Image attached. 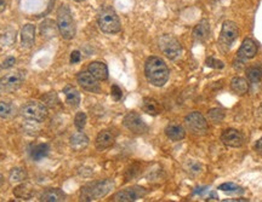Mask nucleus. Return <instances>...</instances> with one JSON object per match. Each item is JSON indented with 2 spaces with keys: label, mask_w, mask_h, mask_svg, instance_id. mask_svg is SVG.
<instances>
[{
  "label": "nucleus",
  "mask_w": 262,
  "mask_h": 202,
  "mask_svg": "<svg viewBox=\"0 0 262 202\" xmlns=\"http://www.w3.org/2000/svg\"><path fill=\"white\" fill-rule=\"evenodd\" d=\"M145 75L150 84L157 87H163L168 82L170 70L160 57L151 56L146 61Z\"/></svg>",
  "instance_id": "1"
},
{
  "label": "nucleus",
  "mask_w": 262,
  "mask_h": 202,
  "mask_svg": "<svg viewBox=\"0 0 262 202\" xmlns=\"http://www.w3.org/2000/svg\"><path fill=\"white\" fill-rule=\"evenodd\" d=\"M115 183L113 179H102L98 182H92L87 185L83 186L80 191V200L82 201H95L110 193L114 189Z\"/></svg>",
  "instance_id": "2"
},
{
  "label": "nucleus",
  "mask_w": 262,
  "mask_h": 202,
  "mask_svg": "<svg viewBox=\"0 0 262 202\" xmlns=\"http://www.w3.org/2000/svg\"><path fill=\"white\" fill-rule=\"evenodd\" d=\"M57 27L66 40H72L77 34V27L68 5L62 4L57 10Z\"/></svg>",
  "instance_id": "3"
},
{
  "label": "nucleus",
  "mask_w": 262,
  "mask_h": 202,
  "mask_svg": "<svg viewBox=\"0 0 262 202\" xmlns=\"http://www.w3.org/2000/svg\"><path fill=\"white\" fill-rule=\"evenodd\" d=\"M97 22L100 29L102 30L103 33H106V34H117V33H119L120 29H122L120 20L113 7H103V9L98 12Z\"/></svg>",
  "instance_id": "4"
},
{
  "label": "nucleus",
  "mask_w": 262,
  "mask_h": 202,
  "mask_svg": "<svg viewBox=\"0 0 262 202\" xmlns=\"http://www.w3.org/2000/svg\"><path fill=\"white\" fill-rule=\"evenodd\" d=\"M26 79L24 70H15L0 78V92L1 93H12L19 90L23 85Z\"/></svg>",
  "instance_id": "5"
},
{
  "label": "nucleus",
  "mask_w": 262,
  "mask_h": 202,
  "mask_svg": "<svg viewBox=\"0 0 262 202\" xmlns=\"http://www.w3.org/2000/svg\"><path fill=\"white\" fill-rule=\"evenodd\" d=\"M21 115L23 116L26 120L42 122L47 116V107L42 102L31 101V102L22 105Z\"/></svg>",
  "instance_id": "6"
},
{
  "label": "nucleus",
  "mask_w": 262,
  "mask_h": 202,
  "mask_svg": "<svg viewBox=\"0 0 262 202\" xmlns=\"http://www.w3.org/2000/svg\"><path fill=\"white\" fill-rule=\"evenodd\" d=\"M158 46H159L160 51H162L169 60H176V58L180 57L181 52H182V47H181L180 41L170 34L162 35V37L158 39Z\"/></svg>",
  "instance_id": "7"
},
{
  "label": "nucleus",
  "mask_w": 262,
  "mask_h": 202,
  "mask_svg": "<svg viewBox=\"0 0 262 202\" xmlns=\"http://www.w3.org/2000/svg\"><path fill=\"white\" fill-rule=\"evenodd\" d=\"M239 35V28L233 21H225L221 29L220 38H218V46L222 51L231 49L232 44L237 40Z\"/></svg>",
  "instance_id": "8"
},
{
  "label": "nucleus",
  "mask_w": 262,
  "mask_h": 202,
  "mask_svg": "<svg viewBox=\"0 0 262 202\" xmlns=\"http://www.w3.org/2000/svg\"><path fill=\"white\" fill-rule=\"evenodd\" d=\"M185 122L188 131H191V132L195 133V135L203 136L205 135L209 130L208 121H206L205 118L198 112H193L186 116Z\"/></svg>",
  "instance_id": "9"
},
{
  "label": "nucleus",
  "mask_w": 262,
  "mask_h": 202,
  "mask_svg": "<svg viewBox=\"0 0 262 202\" xmlns=\"http://www.w3.org/2000/svg\"><path fill=\"white\" fill-rule=\"evenodd\" d=\"M123 125L135 135H143L148 131L147 123L142 120V118L137 113L133 112L125 115L124 120H123Z\"/></svg>",
  "instance_id": "10"
},
{
  "label": "nucleus",
  "mask_w": 262,
  "mask_h": 202,
  "mask_svg": "<svg viewBox=\"0 0 262 202\" xmlns=\"http://www.w3.org/2000/svg\"><path fill=\"white\" fill-rule=\"evenodd\" d=\"M146 189L142 186H132L127 188L124 190H120L113 196V200L118 202H133L142 199L146 195Z\"/></svg>",
  "instance_id": "11"
},
{
  "label": "nucleus",
  "mask_w": 262,
  "mask_h": 202,
  "mask_svg": "<svg viewBox=\"0 0 262 202\" xmlns=\"http://www.w3.org/2000/svg\"><path fill=\"white\" fill-rule=\"evenodd\" d=\"M77 81L85 91H89L92 93H100L101 86L100 82L91 73L89 72H80L77 75Z\"/></svg>",
  "instance_id": "12"
},
{
  "label": "nucleus",
  "mask_w": 262,
  "mask_h": 202,
  "mask_svg": "<svg viewBox=\"0 0 262 202\" xmlns=\"http://www.w3.org/2000/svg\"><path fill=\"white\" fill-rule=\"evenodd\" d=\"M221 141H222L223 144L231 146V148H239V146L243 145L244 137L238 130L227 128L221 135Z\"/></svg>",
  "instance_id": "13"
},
{
  "label": "nucleus",
  "mask_w": 262,
  "mask_h": 202,
  "mask_svg": "<svg viewBox=\"0 0 262 202\" xmlns=\"http://www.w3.org/2000/svg\"><path fill=\"white\" fill-rule=\"evenodd\" d=\"M258 45L250 38H246L244 39V41L241 42L240 47L238 50V57L240 60H251L258 55Z\"/></svg>",
  "instance_id": "14"
},
{
  "label": "nucleus",
  "mask_w": 262,
  "mask_h": 202,
  "mask_svg": "<svg viewBox=\"0 0 262 202\" xmlns=\"http://www.w3.org/2000/svg\"><path fill=\"white\" fill-rule=\"evenodd\" d=\"M115 142V136L112 131L109 130H103L101 131L96 137V145L97 150H106V149L110 148Z\"/></svg>",
  "instance_id": "15"
},
{
  "label": "nucleus",
  "mask_w": 262,
  "mask_h": 202,
  "mask_svg": "<svg viewBox=\"0 0 262 202\" xmlns=\"http://www.w3.org/2000/svg\"><path fill=\"white\" fill-rule=\"evenodd\" d=\"M21 44L24 49H31L35 44V27L27 23L21 30Z\"/></svg>",
  "instance_id": "16"
},
{
  "label": "nucleus",
  "mask_w": 262,
  "mask_h": 202,
  "mask_svg": "<svg viewBox=\"0 0 262 202\" xmlns=\"http://www.w3.org/2000/svg\"><path fill=\"white\" fill-rule=\"evenodd\" d=\"M87 72L91 73L98 81H105L108 79V67L103 62H98V61L91 62L87 68Z\"/></svg>",
  "instance_id": "17"
},
{
  "label": "nucleus",
  "mask_w": 262,
  "mask_h": 202,
  "mask_svg": "<svg viewBox=\"0 0 262 202\" xmlns=\"http://www.w3.org/2000/svg\"><path fill=\"white\" fill-rule=\"evenodd\" d=\"M42 202H60L66 200V194L59 188H49L44 190L40 195Z\"/></svg>",
  "instance_id": "18"
},
{
  "label": "nucleus",
  "mask_w": 262,
  "mask_h": 202,
  "mask_svg": "<svg viewBox=\"0 0 262 202\" xmlns=\"http://www.w3.org/2000/svg\"><path fill=\"white\" fill-rule=\"evenodd\" d=\"M89 143H90L89 137H87V136L83 132L74 133V135L70 136V138H69L70 148H72L73 150H75V151L84 150L85 148H87Z\"/></svg>",
  "instance_id": "19"
},
{
  "label": "nucleus",
  "mask_w": 262,
  "mask_h": 202,
  "mask_svg": "<svg viewBox=\"0 0 262 202\" xmlns=\"http://www.w3.org/2000/svg\"><path fill=\"white\" fill-rule=\"evenodd\" d=\"M165 135L173 142H178V141H182L186 136L185 128L182 127L178 123H170V125L166 126L165 128Z\"/></svg>",
  "instance_id": "20"
},
{
  "label": "nucleus",
  "mask_w": 262,
  "mask_h": 202,
  "mask_svg": "<svg viewBox=\"0 0 262 202\" xmlns=\"http://www.w3.org/2000/svg\"><path fill=\"white\" fill-rule=\"evenodd\" d=\"M209 34H210V24H209L208 20L200 21L193 29V38L196 41H204L208 39Z\"/></svg>",
  "instance_id": "21"
},
{
  "label": "nucleus",
  "mask_w": 262,
  "mask_h": 202,
  "mask_svg": "<svg viewBox=\"0 0 262 202\" xmlns=\"http://www.w3.org/2000/svg\"><path fill=\"white\" fill-rule=\"evenodd\" d=\"M49 144H46V143H39V144L32 145L29 148V156H31L32 160L40 161L49 155Z\"/></svg>",
  "instance_id": "22"
},
{
  "label": "nucleus",
  "mask_w": 262,
  "mask_h": 202,
  "mask_svg": "<svg viewBox=\"0 0 262 202\" xmlns=\"http://www.w3.org/2000/svg\"><path fill=\"white\" fill-rule=\"evenodd\" d=\"M14 195L17 199H21V200H31L33 196H34V189H33V186L29 183H23L22 182L21 184H19L14 189Z\"/></svg>",
  "instance_id": "23"
},
{
  "label": "nucleus",
  "mask_w": 262,
  "mask_h": 202,
  "mask_svg": "<svg viewBox=\"0 0 262 202\" xmlns=\"http://www.w3.org/2000/svg\"><path fill=\"white\" fill-rule=\"evenodd\" d=\"M142 110L151 116H157L162 113V107L159 102L154 98H145L142 102Z\"/></svg>",
  "instance_id": "24"
},
{
  "label": "nucleus",
  "mask_w": 262,
  "mask_h": 202,
  "mask_svg": "<svg viewBox=\"0 0 262 202\" xmlns=\"http://www.w3.org/2000/svg\"><path fill=\"white\" fill-rule=\"evenodd\" d=\"M64 93L66 97V102H67L68 104L74 108H77L78 105L80 104V93L74 86H72V85L65 86Z\"/></svg>",
  "instance_id": "25"
},
{
  "label": "nucleus",
  "mask_w": 262,
  "mask_h": 202,
  "mask_svg": "<svg viewBox=\"0 0 262 202\" xmlns=\"http://www.w3.org/2000/svg\"><path fill=\"white\" fill-rule=\"evenodd\" d=\"M231 88L236 95H245L249 91V82L246 81L244 78L240 77H236L232 79L231 81Z\"/></svg>",
  "instance_id": "26"
},
{
  "label": "nucleus",
  "mask_w": 262,
  "mask_h": 202,
  "mask_svg": "<svg viewBox=\"0 0 262 202\" xmlns=\"http://www.w3.org/2000/svg\"><path fill=\"white\" fill-rule=\"evenodd\" d=\"M56 27L57 23L55 21H52V20H45L42 23V26H40V33H42L43 37L49 39V38L55 37V34H56Z\"/></svg>",
  "instance_id": "27"
},
{
  "label": "nucleus",
  "mask_w": 262,
  "mask_h": 202,
  "mask_svg": "<svg viewBox=\"0 0 262 202\" xmlns=\"http://www.w3.org/2000/svg\"><path fill=\"white\" fill-rule=\"evenodd\" d=\"M246 78L251 84H258L262 79V67L261 65H253L246 69Z\"/></svg>",
  "instance_id": "28"
},
{
  "label": "nucleus",
  "mask_w": 262,
  "mask_h": 202,
  "mask_svg": "<svg viewBox=\"0 0 262 202\" xmlns=\"http://www.w3.org/2000/svg\"><path fill=\"white\" fill-rule=\"evenodd\" d=\"M27 177H28V174H27L24 168L15 167L10 171L9 178H10V181L14 182V183H22V182L26 181Z\"/></svg>",
  "instance_id": "29"
},
{
  "label": "nucleus",
  "mask_w": 262,
  "mask_h": 202,
  "mask_svg": "<svg viewBox=\"0 0 262 202\" xmlns=\"http://www.w3.org/2000/svg\"><path fill=\"white\" fill-rule=\"evenodd\" d=\"M14 113L15 107L11 102H5V101L0 102V118L9 119L14 115Z\"/></svg>",
  "instance_id": "30"
},
{
  "label": "nucleus",
  "mask_w": 262,
  "mask_h": 202,
  "mask_svg": "<svg viewBox=\"0 0 262 202\" xmlns=\"http://www.w3.org/2000/svg\"><path fill=\"white\" fill-rule=\"evenodd\" d=\"M42 101L44 102L45 105H47V107H56L57 104H59V96H57L56 92H54V91H50V92L45 93L44 96L42 97Z\"/></svg>",
  "instance_id": "31"
},
{
  "label": "nucleus",
  "mask_w": 262,
  "mask_h": 202,
  "mask_svg": "<svg viewBox=\"0 0 262 202\" xmlns=\"http://www.w3.org/2000/svg\"><path fill=\"white\" fill-rule=\"evenodd\" d=\"M218 189L225 191V193H234V194H243L244 191H245L244 190V188H241V186L237 185V184L234 183H223L218 186Z\"/></svg>",
  "instance_id": "32"
},
{
  "label": "nucleus",
  "mask_w": 262,
  "mask_h": 202,
  "mask_svg": "<svg viewBox=\"0 0 262 202\" xmlns=\"http://www.w3.org/2000/svg\"><path fill=\"white\" fill-rule=\"evenodd\" d=\"M208 116H209V119L213 121V122L220 123L221 121L225 119V112H223L222 109H220V108H215V109L209 110Z\"/></svg>",
  "instance_id": "33"
},
{
  "label": "nucleus",
  "mask_w": 262,
  "mask_h": 202,
  "mask_svg": "<svg viewBox=\"0 0 262 202\" xmlns=\"http://www.w3.org/2000/svg\"><path fill=\"white\" fill-rule=\"evenodd\" d=\"M87 116L85 113L79 112L77 113L74 116V126L78 128L79 131H82L83 128L85 127V125H87Z\"/></svg>",
  "instance_id": "34"
},
{
  "label": "nucleus",
  "mask_w": 262,
  "mask_h": 202,
  "mask_svg": "<svg viewBox=\"0 0 262 202\" xmlns=\"http://www.w3.org/2000/svg\"><path fill=\"white\" fill-rule=\"evenodd\" d=\"M205 64L210 68H215V69H222L225 67V63L220 60H216L214 57H209L208 60L205 61Z\"/></svg>",
  "instance_id": "35"
},
{
  "label": "nucleus",
  "mask_w": 262,
  "mask_h": 202,
  "mask_svg": "<svg viewBox=\"0 0 262 202\" xmlns=\"http://www.w3.org/2000/svg\"><path fill=\"white\" fill-rule=\"evenodd\" d=\"M14 35H15L14 30H10V33H5V34L1 37L0 42H1L2 45H5V46H11V45L15 42V39L14 38L10 39V37H14Z\"/></svg>",
  "instance_id": "36"
},
{
  "label": "nucleus",
  "mask_w": 262,
  "mask_h": 202,
  "mask_svg": "<svg viewBox=\"0 0 262 202\" xmlns=\"http://www.w3.org/2000/svg\"><path fill=\"white\" fill-rule=\"evenodd\" d=\"M110 95H112L113 100L118 102V101L122 100V97H123L122 88L118 86V85H113L112 88H110Z\"/></svg>",
  "instance_id": "37"
},
{
  "label": "nucleus",
  "mask_w": 262,
  "mask_h": 202,
  "mask_svg": "<svg viewBox=\"0 0 262 202\" xmlns=\"http://www.w3.org/2000/svg\"><path fill=\"white\" fill-rule=\"evenodd\" d=\"M15 64H16V58L12 57V56H9L7 58H5V61L2 62V64H1V68L2 69H10V68L14 67Z\"/></svg>",
  "instance_id": "38"
},
{
  "label": "nucleus",
  "mask_w": 262,
  "mask_h": 202,
  "mask_svg": "<svg viewBox=\"0 0 262 202\" xmlns=\"http://www.w3.org/2000/svg\"><path fill=\"white\" fill-rule=\"evenodd\" d=\"M79 61H80V52L75 50V51H73L72 54H70V63L74 64V63H78Z\"/></svg>",
  "instance_id": "39"
},
{
  "label": "nucleus",
  "mask_w": 262,
  "mask_h": 202,
  "mask_svg": "<svg viewBox=\"0 0 262 202\" xmlns=\"http://www.w3.org/2000/svg\"><path fill=\"white\" fill-rule=\"evenodd\" d=\"M206 189H208L206 186H198V188L193 191V194H195V195H201V194L205 193Z\"/></svg>",
  "instance_id": "40"
},
{
  "label": "nucleus",
  "mask_w": 262,
  "mask_h": 202,
  "mask_svg": "<svg viewBox=\"0 0 262 202\" xmlns=\"http://www.w3.org/2000/svg\"><path fill=\"white\" fill-rule=\"evenodd\" d=\"M7 2H9V0H0V14L5 11V9L7 7Z\"/></svg>",
  "instance_id": "41"
},
{
  "label": "nucleus",
  "mask_w": 262,
  "mask_h": 202,
  "mask_svg": "<svg viewBox=\"0 0 262 202\" xmlns=\"http://www.w3.org/2000/svg\"><path fill=\"white\" fill-rule=\"evenodd\" d=\"M255 150L258 151L259 154H262V137L260 138V140L258 141V142H256V144H255Z\"/></svg>",
  "instance_id": "42"
},
{
  "label": "nucleus",
  "mask_w": 262,
  "mask_h": 202,
  "mask_svg": "<svg viewBox=\"0 0 262 202\" xmlns=\"http://www.w3.org/2000/svg\"><path fill=\"white\" fill-rule=\"evenodd\" d=\"M218 194L215 193V191H213V193H210V195H209V198L206 199V200L208 201H213V200H218Z\"/></svg>",
  "instance_id": "43"
},
{
  "label": "nucleus",
  "mask_w": 262,
  "mask_h": 202,
  "mask_svg": "<svg viewBox=\"0 0 262 202\" xmlns=\"http://www.w3.org/2000/svg\"><path fill=\"white\" fill-rule=\"evenodd\" d=\"M2 183H4V176H2V174L0 173V185H1Z\"/></svg>",
  "instance_id": "44"
},
{
  "label": "nucleus",
  "mask_w": 262,
  "mask_h": 202,
  "mask_svg": "<svg viewBox=\"0 0 262 202\" xmlns=\"http://www.w3.org/2000/svg\"><path fill=\"white\" fill-rule=\"evenodd\" d=\"M74 1H77V2H82V1H84V0H74Z\"/></svg>",
  "instance_id": "45"
}]
</instances>
